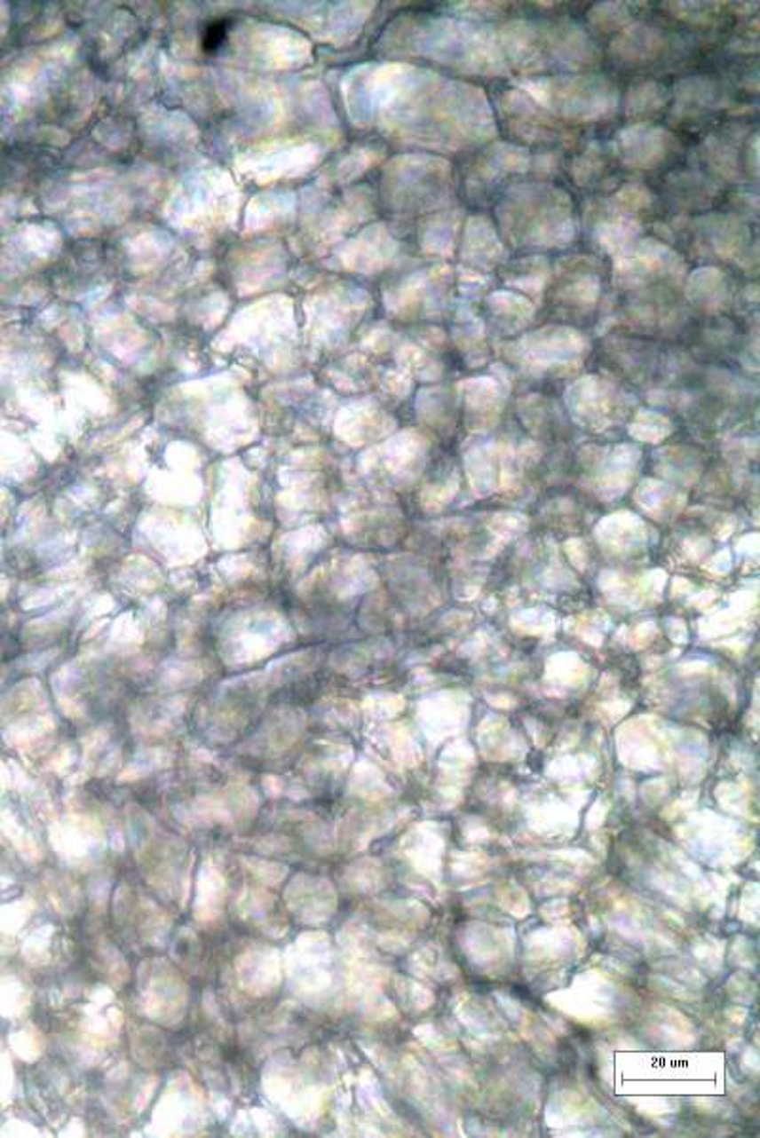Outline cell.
I'll use <instances>...</instances> for the list:
<instances>
[{"label":"cell","mask_w":760,"mask_h":1138,"mask_svg":"<svg viewBox=\"0 0 760 1138\" xmlns=\"http://www.w3.org/2000/svg\"><path fill=\"white\" fill-rule=\"evenodd\" d=\"M226 33H228V23L226 21H215V23L208 25V29H206V33H203V38H202L203 50H206V51H217V50H219L225 44Z\"/></svg>","instance_id":"6da1fadb"}]
</instances>
